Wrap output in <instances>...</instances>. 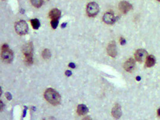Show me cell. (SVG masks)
Listing matches in <instances>:
<instances>
[{"instance_id": "7c38bea8", "label": "cell", "mask_w": 160, "mask_h": 120, "mask_svg": "<svg viewBox=\"0 0 160 120\" xmlns=\"http://www.w3.org/2000/svg\"><path fill=\"white\" fill-rule=\"evenodd\" d=\"M61 11L57 8L53 9L49 13V16L52 20H58L61 17Z\"/></svg>"}, {"instance_id": "5bb4252c", "label": "cell", "mask_w": 160, "mask_h": 120, "mask_svg": "<svg viewBox=\"0 0 160 120\" xmlns=\"http://www.w3.org/2000/svg\"><path fill=\"white\" fill-rule=\"evenodd\" d=\"M155 64V58L153 55H151L148 56L146 59V66L147 67H151Z\"/></svg>"}, {"instance_id": "d6986e66", "label": "cell", "mask_w": 160, "mask_h": 120, "mask_svg": "<svg viewBox=\"0 0 160 120\" xmlns=\"http://www.w3.org/2000/svg\"><path fill=\"white\" fill-rule=\"evenodd\" d=\"M120 44H121V45H124V44H126V40L123 38H120Z\"/></svg>"}, {"instance_id": "52a82bcc", "label": "cell", "mask_w": 160, "mask_h": 120, "mask_svg": "<svg viewBox=\"0 0 160 120\" xmlns=\"http://www.w3.org/2000/svg\"><path fill=\"white\" fill-rule=\"evenodd\" d=\"M107 51L108 54L111 57H115L117 54V47L115 42L113 40L111 41L109 44L108 45L107 48Z\"/></svg>"}, {"instance_id": "8fae6325", "label": "cell", "mask_w": 160, "mask_h": 120, "mask_svg": "<svg viewBox=\"0 0 160 120\" xmlns=\"http://www.w3.org/2000/svg\"><path fill=\"white\" fill-rule=\"evenodd\" d=\"M135 66V61L134 59L130 58L127 60L124 64V68L128 72H131Z\"/></svg>"}, {"instance_id": "7402d4cb", "label": "cell", "mask_w": 160, "mask_h": 120, "mask_svg": "<svg viewBox=\"0 0 160 120\" xmlns=\"http://www.w3.org/2000/svg\"><path fill=\"white\" fill-rule=\"evenodd\" d=\"M69 66L70 67V68H74L76 67L75 64H74V63H70V64H69Z\"/></svg>"}, {"instance_id": "2e32d148", "label": "cell", "mask_w": 160, "mask_h": 120, "mask_svg": "<svg viewBox=\"0 0 160 120\" xmlns=\"http://www.w3.org/2000/svg\"><path fill=\"white\" fill-rule=\"evenodd\" d=\"M30 2L35 7L39 8L42 5L43 0H30Z\"/></svg>"}, {"instance_id": "484cf974", "label": "cell", "mask_w": 160, "mask_h": 120, "mask_svg": "<svg viewBox=\"0 0 160 120\" xmlns=\"http://www.w3.org/2000/svg\"><path fill=\"white\" fill-rule=\"evenodd\" d=\"M137 80H140V78H139V77H137Z\"/></svg>"}, {"instance_id": "9c48e42d", "label": "cell", "mask_w": 160, "mask_h": 120, "mask_svg": "<svg viewBox=\"0 0 160 120\" xmlns=\"http://www.w3.org/2000/svg\"><path fill=\"white\" fill-rule=\"evenodd\" d=\"M115 20H116V18L114 16V14L111 13L107 12L103 16V21L105 23L108 24H113L115 21Z\"/></svg>"}, {"instance_id": "cb8c5ba5", "label": "cell", "mask_w": 160, "mask_h": 120, "mask_svg": "<svg viewBox=\"0 0 160 120\" xmlns=\"http://www.w3.org/2000/svg\"><path fill=\"white\" fill-rule=\"evenodd\" d=\"M67 25V23H63L62 24H61V27L62 28H65L66 26Z\"/></svg>"}, {"instance_id": "ffe728a7", "label": "cell", "mask_w": 160, "mask_h": 120, "mask_svg": "<svg viewBox=\"0 0 160 120\" xmlns=\"http://www.w3.org/2000/svg\"><path fill=\"white\" fill-rule=\"evenodd\" d=\"M5 96H6L8 100H11V99H12V96H11V94H10V93H6V94H5Z\"/></svg>"}, {"instance_id": "e0dca14e", "label": "cell", "mask_w": 160, "mask_h": 120, "mask_svg": "<svg viewBox=\"0 0 160 120\" xmlns=\"http://www.w3.org/2000/svg\"><path fill=\"white\" fill-rule=\"evenodd\" d=\"M42 55L43 58L45 59V60H48V59L50 58L51 54V52L49 49H45L43 51Z\"/></svg>"}, {"instance_id": "44dd1931", "label": "cell", "mask_w": 160, "mask_h": 120, "mask_svg": "<svg viewBox=\"0 0 160 120\" xmlns=\"http://www.w3.org/2000/svg\"><path fill=\"white\" fill-rule=\"evenodd\" d=\"M71 74H72V73H71V71H70V70H67V71H66V75L67 76H70Z\"/></svg>"}, {"instance_id": "277c9868", "label": "cell", "mask_w": 160, "mask_h": 120, "mask_svg": "<svg viewBox=\"0 0 160 120\" xmlns=\"http://www.w3.org/2000/svg\"><path fill=\"white\" fill-rule=\"evenodd\" d=\"M28 25L27 23L24 20L17 21L15 24V30L16 32L20 35H24L28 33Z\"/></svg>"}, {"instance_id": "8992f818", "label": "cell", "mask_w": 160, "mask_h": 120, "mask_svg": "<svg viewBox=\"0 0 160 120\" xmlns=\"http://www.w3.org/2000/svg\"><path fill=\"white\" fill-rule=\"evenodd\" d=\"M135 57L137 61L139 62V63H142L148 57V52L145 49H138L135 53Z\"/></svg>"}, {"instance_id": "ac0fdd59", "label": "cell", "mask_w": 160, "mask_h": 120, "mask_svg": "<svg viewBox=\"0 0 160 120\" xmlns=\"http://www.w3.org/2000/svg\"><path fill=\"white\" fill-rule=\"evenodd\" d=\"M51 24L53 29H56L58 25V20H52L51 22Z\"/></svg>"}, {"instance_id": "7a4b0ae2", "label": "cell", "mask_w": 160, "mask_h": 120, "mask_svg": "<svg viewBox=\"0 0 160 120\" xmlns=\"http://www.w3.org/2000/svg\"><path fill=\"white\" fill-rule=\"evenodd\" d=\"M1 58L3 61L7 63H10L13 61V53L7 44L2 46Z\"/></svg>"}, {"instance_id": "5b68a950", "label": "cell", "mask_w": 160, "mask_h": 120, "mask_svg": "<svg viewBox=\"0 0 160 120\" xmlns=\"http://www.w3.org/2000/svg\"><path fill=\"white\" fill-rule=\"evenodd\" d=\"M99 5L95 2L89 3L88 5H87V14L90 17H94L96 15H97L98 12H99Z\"/></svg>"}, {"instance_id": "30bf717a", "label": "cell", "mask_w": 160, "mask_h": 120, "mask_svg": "<svg viewBox=\"0 0 160 120\" xmlns=\"http://www.w3.org/2000/svg\"><path fill=\"white\" fill-rule=\"evenodd\" d=\"M111 114L113 117L115 119H119L122 115L121 106L119 104H117L114 105L111 111Z\"/></svg>"}, {"instance_id": "9a60e30c", "label": "cell", "mask_w": 160, "mask_h": 120, "mask_svg": "<svg viewBox=\"0 0 160 120\" xmlns=\"http://www.w3.org/2000/svg\"><path fill=\"white\" fill-rule=\"evenodd\" d=\"M30 22H31L32 26L33 28L34 29H38L40 27V22H39V20L37 19H32L30 20Z\"/></svg>"}, {"instance_id": "603a6c76", "label": "cell", "mask_w": 160, "mask_h": 120, "mask_svg": "<svg viewBox=\"0 0 160 120\" xmlns=\"http://www.w3.org/2000/svg\"><path fill=\"white\" fill-rule=\"evenodd\" d=\"M82 120H92L91 118L89 117V116H86V117L84 118Z\"/></svg>"}, {"instance_id": "4316f807", "label": "cell", "mask_w": 160, "mask_h": 120, "mask_svg": "<svg viewBox=\"0 0 160 120\" xmlns=\"http://www.w3.org/2000/svg\"><path fill=\"white\" fill-rule=\"evenodd\" d=\"M158 1H160V0H158Z\"/></svg>"}, {"instance_id": "3957f363", "label": "cell", "mask_w": 160, "mask_h": 120, "mask_svg": "<svg viewBox=\"0 0 160 120\" xmlns=\"http://www.w3.org/2000/svg\"><path fill=\"white\" fill-rule=\"evenodd\" d=\"M23 54L25 55L26 61L28 64L33 63V45L32 43H29L24 46Z\"/></svg>"}, {"instance_id": "ba28073f", "label": "cell", "mask_w": 160, "mask_h": 120, "mask_svg": "<svg viewBox=\"0 0 160 120\" xmlns=\"http://www.w3.org/2000/svg\"><path fill=\"white\" fill-rule=\"evenodd\" d=\"M119 7L120 11L125 14L132 9V5L127 1H121L119 4Z\"/></svg>"}, {"instance_id": "83f0119b", "label": "cell", "mask_w": 160, "mask_h": 120, "mask_svg": "<svg viewBox=\"0 0 160 120\" xmlns=\"http://www.w3.org/2000/svg\"></svg>"}, {"instance_id": "6da1fadb", "label": "cell", "mask_w": 160, "mask_h": 120, "mask_svg": "<svg viewBox=\"0 0 160 120\" xmlns=\"http://www.w3.org/2000/svg\"><path fill=\"white\" fill-rule=\"evenodd\" d=\"M45 99L52 105H58L61 102V96L57 92L51 88L46 89L44 93Z\"/></svg>"}, {"instance_id": "4fadbf2b", "label": "cell", "mask_w": 160, "mask_h": 120, "mask_svg": "<svg viewBox=\"0 0 160 120\" xmlns=\"http://www.w3.org/2000/svg\"><path fill=\"white\" fill-rule=\"evenodd\" d=\"M88 112V109L87 106L85 105H78V108H77V113L78 115H85V114H86Z\"/></svg>"}, {"instance_id": "d4e9b609", "label": "cell", "mask_w": 160, "mask_h": 120, "mask_svg": "<svg viewBox=\"0 0 160 120\" xmlns=\"http://www.w3.org/2000/svg\"><path fill=\"white\" fill-rule=\"evenodd\" d=\"M157 113H158V116L160 117V109H158Z\"/></svg>"}]
</instances>
